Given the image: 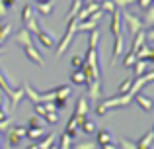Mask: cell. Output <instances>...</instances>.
Here are the masks:
<instances>
[{
    "label": "cell",
    "instance_id": "6da1fadb",
    "mask_svg": "<svg viewBox=\"0 0 154 149\" xmlns=\"http://www.w3.org/2000/svg\"><path fill=\"white\" fill-rule=\"evenodd\" d=\"M22 22H23V28H26L27 31H31V34H37L39 28H41L37 24V20H35L33 6H29V4H26V6L22 8Z\"/></svg>",
    "mask_w": 154,
    "mask_h": 149
},
{
    "label": "cell",
    "instance_id": "7a4b0ae2",
    "mask_svg": "<svg viewBox=\"0 0 154 149\" xmlns=\"http://www.w3.org/2000/svg\"><path fill=\"white\" fill-rule=\"evenodd\" d=\"M76 24H78V20H76V18H70V20H68L66 34L63 35V41L59 43V47H57V55H63L64 51L68 49V45L72 43V39H74V35H76Z\"/></svg>",
    "mask_w": 154,
    "mask_h": 149
},
{
    "label": "cell",
    "instance_id": "3957f363",
    "mask_svg": "<svg viewBox=\"0 0 154 149\" xmlns=\"http://www.w3.org/2000/svg\"><path fill=\"white\" fill-rule=\"evenodd\" d=\"M121 18L125 20V24H127V30H129V34H131V35L139 34L140 30H144V28H143V20H139L137 16L129 14V12H123V14H121Z\"/></svg>",
    "mask_w": 154,
    "mask_h": 149
},
{
    "label": "cell",
    "instance_id": "277c9868",
    "mask_svg": "<svg viewBox=\"0 0 154 149\" xmlns=\"http://www.w3.org/2000/svg\"><path fill=\"white\" fill-rule=\"evenodd\" d=\"M88 96H90L92 102H100L102 100V83H100V79L88 83Z\"/></svg>",
    "mask_w": 154,
    "mask_h": 149
},
{
    "label": "cell",
    "instance_id": "5b68a950",
    "mask_svg": "<svg viewBox=\"0 0 154 149\" xmlns=\"http://www.w3.org/2000/svg\"><path fill=\"white\" fill-rule=\"evenodd\" d=\"M55 139H57V135L55 134H49L47 138H43V139H37V141H33L27 149H49L53 143H55Z\"/></svg>",
    "mask_w": 154,
    "mask_h": 149
},
{
    "label": "cell",
    "instance_id": "8992f818",
    "mask_svg": "<svg viewBox=\"0 0 154 149\" xmlns=\"http://www.w3.org/2000/svg\"><path fill=\"white\" fill-rule=\"evenodd\" d=\"M14 41H16V43H20L22 47H29V45H33V41H31V35H29V31H27L26 28H22V30H20L18 34L14 35Z\"/></svg>",
    "mask_w": 154,
    "mask_h": 149
},
{
    "label": "cell",
    "instance_id": "52a82bcc",
    "mask_svg": "<svg viewBox=\"0 0 154 149\" xmlns=\"http://www.w3.org/2000/svg\"><path fill=\"white\" fill-rule=\"evenodd\" d=\"M35 35H37L39 43H41L43 47H47V49H51V47H55V37H53V35L49 34V31H45V30H41V28H39V31H37Z\"/></svg>",
    "mask_w": 154,
    "mask_h": 149
},
{
    "label": "cell",
    "instance_id": "ba28073f",
    "mask_svg": "<svg viewBox=\"0 0 154 149\" xmlns=\"http://www.w3.org/2000/svg\"><path fill=\"white\" fill-rule=\"evenodd\" d=\"M111 34H113V37L121 35V12L119 10L111 12Z\"/></svg>",
    "mask_w": 154,
    "mask_h": 149
},
{
    "label": "cell",
    "instance_id": "9c48e42d",
    "mask_svg": "<svg viewBox=\"0 0 154 149\" xmlns=\"http://www.w3.org/2000/svg\"><path fill=\"white\" fill-rule=\"evenodd\" d=\"M88 110H90L88 98H86V96H80L78 102H76V106H74V112H72V114H74V116H86Z\"/></svg>",
    "mask_w": 154,
    "mask_h": 149
},
{
    "label": "cell",
    "instance_id": "30bf717a",
    "mask_svg": "<svg viewBox=\"0 0 154 149\" xmlns=\"http://www.w3.org/2000/svg\"><path fill=\"white\" fill-rule=\"evenodd\" d=\"M23 53H26L27 57H29L31 61L35 63V65H43V57H41V53H39V51L35 49V45H29V47H23Z\"/></svg>",
    "mask_w": 154,
    "mask_h": 149
},
{
    "label": "cell",
    "instance_id": "8fae6325",
    "mask_svg": "<svg viewBox=\"0 0 154 149\" xmlns=\"http://www.w3.org/2000/svg\"><path fill=\"white\" fill-rule=\"evenodd\" d=\"M150 63H152V61H140V59H137L135 65H133V67H135V75H137V76H140V75L148 73V71H152Z\"/></svg>",
    "mask_w": 154,
    "mask_h": 149
},
{
    "label": "cell",
    "instance_id": "7c38bea8",
    "mask_svg": "<svg viewBox=\"0 0 154 149\" xmlns=\"http://www.w3.org/2000/svg\"><path fill=\"white\" fill-rule=\"evenodd\" d=\"M135 57L140 59V61H152V49H150V45H148V43H144V45L135 53Z\"/></svg>",
    "mask_w": 154,
    "mask_h": 149
},
{
    "label": "cell",
    "instance_id": "4fadbf2b",
    "mask_svg": "<svg viewBox=\"0 0 154 149\" xmlns=\"http://www.w3.org/2000/svg\"><path fill=\"white\" fill-rule=\"evenodd\" d=\"M8 80H12V79L8 75H4V71H0V88H2V92H6L8 96H12V94H14V88L10 86Z\"/></svg>",
    "mask_w": 154,
    "mask_h": 149
},
{
    "label": "cell",
    "instance_id": "5bb4252c",
    "mask_svg": "<svg viewBox=\"0 0 154 149\" xmlns=\"http://www.w3.org/2000/svg\"><path fill=\"white\" fill-rule=\"evenodd\" d=\"M22 88H23V96L31 98V102H33V104H39V102H41V94H39V92H35L29 84H23Z\"/></svg>",
    "mask_w": 154,
    "mask_h": 149
},
{
    "label": "cell",
    "instance_id": "9a60e30c",
    "mask_svg": "<svg viewBox=\"0 0 154 149\" xmlns=\"http://www.w3.org/2000/svg\"><path fill=\"white\" fill-rule=\"evenodd\" d=\"M121 53H123V37H121V35H117V37H115V45H113L111 63H117V59L121 57Z\"/></svg>",
    "mask_w": 154,
    "mask_h": 149
},
{
    "label": "cell",
    "instance_id": "2e32d148",
    "mask_svg": "<svg viewBox=\"0 0 154 149\" xmlns=\"http://www.w3.org/2000/svg\"><path fill=\"white\" fill-rule=\"evenodd\" d=\"M55 92V100H68V94H70V86H57L53 88ZM53 100V102H55Z\"/></svg>",
    "mask_w": 154,
    "mask_h": 149
},
{
    "label": "cell",
    "instance_id": "e0dca14e",
    "mask_svg": "<svg viewBox=\"0 0 154 149\" xmlns=\"http://www.w3.org/2000/svg\"><path fill=\"white\" fill-rule=\"evenodd\" d=\"M41 135H45V128H27V138H29V141H37V139H41Z\"/></svg>",
    "mask_w": 154,
    "mask_h": 149
},
{
    "label": "cell",
    "instance_id": "ac0fdd59",
    "mask_svg": "<svg viewBox=\"0 0 154 149\" xmlns=\"http://www.w3.org/2000/svg\"><path fill=\"white\" fill-rule=\"evenodd\" d=\"M146 10V14H144V22H143V28H146V30H150L152 24H154V6L150 4L148 8H144Z\"/></svg>",
    "mask_w": 154,
    "mask_h": 149
},
{
    "label": "cell",
    "instance_id": "d6986e66",
    "mask_svg": "<svg viewBox=\"0 0 154 149\" xmlns=\"http://www.w3.org/2000/svg\"><path fill=\"white\" fill-rule=\"evenodd\" d=\"M70 80L74 84H86V76H84V73H82V67L72 71V73H70Z\"/></svg>",
    "mask_w": 154,
    "mask_h": 149
},
{
    "label": "cell",
    "instance_id": "ffe728a7",
    "mask_svg": "<svg viewBox=\"0 0 154 149\" xmlns=\"http://www.w3.org/2000/svg\"><path fill=\"white\" fill-rule=\"evenodd\" d=\"M96 141H98L100 145L103 147V145H107V143H111L113 138H111V134H109L107 130H100V131H98V139H96Z\"/></svg>",
    "mask_w": 154,
    "mask_h": 149
},
{
    "label": "cell",
    "instance_id": "44dd1931",
    "mask_svg": "<svg viewBox=\"0 0 154 149\" xmlns=\"http://www.w3.org/2000/svg\"><path fill=\"white\" fill-rule=\"evenodd\" d=\"M59 145V149H72V145H74V139L70 138V135L64 131L63 135H60V143H57Z\"/></svg>",
    "mask_w": 154,
    "mask_h": 149
},
{
    "label": "cell",
    "instance_id": "7402d4cb",
    "mask_svg": "<svg viewBox=\"0 0 154 149\" xmlns=\"http://www.w3.org/2000/svg\"><path fill=\"white\" fill-rule=\"evenodd\" d=\"M137 104H139L144 112H148L152 108V100L148 98V96H144V94H139V96H137Z\"/></svg>",
    "mask_w": 154,
    "mask_h": 149
},
{
    "label": "cell",
    "instance_id": "603a6c76",
    "mask_svg": "<svg viewBox=\"0 0 154 149\" xmlns=\"http://www.w3.org/2000/svg\"><path fill=\"white\" fill-rule=\"evenodd\" d=\"M45 118V122H49L51 126H55L57 122H59V110L57 108H51V110H47V114L43 116Z\"/></svg>",
    "mask_w": 154,
    "mask_h": 149
},
{
    "label": "cell",
    "instance_id": "cb8c5ba5",
    "mask_svg": "<svg viewBox=\"0 0 154 149\" xmlns=\"http://www.w3.org/2000/svg\"><path fill=\"white\" fill-rule=\"evenodd\" d=\"M53 8H55L53 0H47V2H39V12H41L43 16H51Z\"/></svg>",
    "mask_w": 154,
    "mask_h": 149
},
{
    "label": "cell",
    "instance_id": "d4e9b609",
    "mask_svg": "<svg viewBox=\"0 0 154 149\" xmlns=\"http://www.w3.org/2000/svg\"><path fill=\"white\" fill-rule=\"evenodd\" d=\"M12 34V24H2L0 26V43H4Z\"/></svg>",
    "mask_w": 154,
    "mask_h": 149
},
{
    "label": "cell",
    "instance_id": "484cf974",
    "mask_svg": "<svg viewBox=\"0 0 154 149\" xmlns=\"http://www.w3.org/2000/svg\"><path fill=\"white\" fill-rule=\"evenodd\" d=\"M80 128H82V131H84V134H88V135L96 131V124L92 122V120H88V118H84V122L80 124Z\"/></svg>",
    "mask_w": 154,
    "mask_h": 149
},
{
    "label": "cell",
    "instance_id": "4316f807",
    "mask_svg": "<svg viewBox=\"0 0 154 149\" xmlns=\"http://www.w3.org/2000/svg\"><path fill=\"white\" fill-rule=\"evenodd\" d=\"M23 98V88H18V90H14V94L10 96V102H12V108H16L20 104V100Z\"/></svg>",
    "mask_w": 154,
    "mask_h": 149
},
{
    "label": "cell",
    "instance_id": "83f0119b",
    "mask_svg": "<svg viewBox=\"0 0 154 149\" xmlns=\"http://www.w3.org/2000/svg\"><path fill=\"white\" fill-rule=\"evenodd\" d=\"M133 80H135V79H127L125 83H121L119 88H117V96H121V94H125V92H129V88L133 86Z\"/></svg>",
    "mask_w": 154,
    "mask_h": 149
},
{
    "label": "cell",
    "instance_id": "f1b7e54d",
    "mask_svg": "<svg viewBox=\"0 0 154 149\" xmlns=\"http://www.w3.org/2000/svg\"><path fill=\"white\" fill-rule=\"evenodd\" d=\"M20 139H22L20 135H16L12 130H8V145H10V147H18L20 145Z\"/></svg>",
    "mask_w": 154,
    "mask_h": 149
},
{
    "label": "cell",
    "instance_id": "f546056e",
    "mask_svg": "<svg viewBox=\"0 0 154 149\" xmlns=\"http://www.w3.org/2000/svg\"><path fill=\"white\" fill-rule=\"evenodd\" d=\"M135 61H137L135 51H129V53L123 57V67H133V65H135Z\"/></svg>",
    "mask_w": 154,
    "mask_h": 149
},
{
    "label": "cell",
    "instance_id": "4dcf8cb0",
    "mask_svg": "<svg viewBox=\"0 0 154 149\" xmlns=\"http://www.w3.org/2000/svg\"><path fill=\"white\" fill-rule=\"evenodd\" d=\"M72 149H96L94 141H76V145H72Z\"/></svg>",
    "mask_w": 154,
    "mask_h": 149
},
{
    "label": "cell",
    "instance_id": "1f68e13d",
    "mask_svg": "<svg viewBox=\"0 0 154 149\" xmlns=\"http://www.w3.org/2000/svg\"><path fill=\"white\" fill-rule=\"evenodd\" d=\"M117 147L119 149H137V143L131 141V139H121V141L117 143Z\"/></svg>",
    "mask_w": 154,
    "mask_h": 149
},
{
    "label": "cell",
    "instance_id": "d6a6232c",
    "mask_svg": "<svg viewBox=\"0 0 154 149\" xmlns=\"http://www.w3.org/2000/svg\"><path fill=\"white\" fill-rule=\"evenodd\" d=\"M100 10H102V12H109V14H111V12L117 10V8H115V4H113V0H103V4L100 6Z\"/></svg>",
    "mask_w": 154,
    "mask_h": 149
},
{
    "label": "cell",
    "instance_id": "836d02e7",
    "mask_svg": "<svg viewBox=\"0 0 154 149\" xmlns=\"http://www.w3.org/2000/svg\"><path fill=\"white\" fill-rule=\"evenodd\" d=\"M82 61H84V59L80 57V55H72V59H70L72 69H80V67H82Z\"/></svg>",
    "mask_w": 154,
    "mask_h": 149
},
{
    "label": "cell",
    "instance_id": "e575fe53",
    "mask_svg": "<svg viewBox=\"0 0 154 149\" xmlns=\"http://www.w3.org/2000/svg\"><path fill=\"white\" fill-rule=\"evenodd\" d=\"M12 131H14L16 135H20V138H26V135H27V128H23V126H16V128H12Z\"/></svg>",
    "mask_w": 154,
    "mask_h": 149
},
{
    "label": "cell",
    "instance_id": "d590c367",
    "mask_svg": "<svg viewBox=\"0 0 154 149\" xmlns=\"http://www.w3.org/2000/svg\"><path fill=\"white\" fill-rule=\"evenodd\" d=\"M27 128H41L39 126V116H31V118L27 120Z\"/></svg>",
    "mask_w": 154,
    "mask_h": 149
},
{
    "label": "cell",
    "instance_id": "8d00e7d4",
    "mask_svg": "<svg viewBox=\"0 0 154 149\" xmlns=\"http://www.w3.org/2000/svg\"><path fill=\"white\" fill-rule=\"evenodd\" d=\"M133 2H137V0H113L115 8H123V6H127V4H133Z\"/></svg>",
    "mask_w": 154,
    "mask_h": 149
},
{
    "label": "cell",
    "instance_id": "74e56055",
    "mask_svg": "<svg viewBox=\"0 0 154 149\" xmlns=\"http://www.w3.org/2000/svg\"><path fill=\"white\" fill-rule=\"evenodd\" d=\"M2 4L6 6V10H10L12 6H16V0H2Z\"/></svg>",
    "mask_w": 154,
    "mask_h": 149
},
{
    "label": "cell",
    "instance_id": "f35d334b",
    "mask_svg": "<svg viewBox=\"0 0 154 149\" xmlns=\"http://www.w3.org/2000/svg\"><path fill=\"white\" fill-rule=\"evenodd\" d=\"M150 4H152V0H139V6L143 8V10H144V8H148Z\"/></svg>",
    "mask_w": 154,
    "mask_h": 149
},
{
    "label": "cell",
    "instance_id": "ab89813d",
    "mask_svg": "<svg viewBox=\"0 0 154 149\" xmlns=\"http://www.w3.org/2000/svg\"><path fill=\"white\" fill-rule=\"evenodd\" d=\"M102 149H119V147H117V143H115V141H111V143H107V145H103Z\"/></svg>",
    "mask_w": 154,
    "mask_h": 149
},
{
    "label": "cell",
    "instance_id": "60d3db41",
    "mask_svg": "<svg viewBox=\"0 0 154 149\" xmlns=\"http://www.w3.org/2000/svg\"><path fill=\"white\" fill-rule=\"evenodd\" d=\"M6 6H4V4H2V0H0V18H2V16H6Z\"/></svg>",
    "mask_w": 154,
    "mask_h": 149
},
{
    "label": "cell",
    "instance_id": "b9f144b4",
    "mask_svg": "<svg viewBox=\"0 0 154 149\" xmlns=\"http://www.w3.org/2000/svg\"><path fill=\"white\" fill-rule=\"evenodd\" d=\"M49 149H59V145H57V143H53V145H51Z\"/></svg>",
    "mask_w": 154,
    "mask_h": 149
},
{
    "label": "cell",
    "instance_id": "7bdbcfd3",
    "mask_svg": "<svg viewBox=\"0 0 154 149\" xmlns=\"http://www.w3.org/2000/svg\"><path fill=\"white\" fill-rule=\"evenodd\" d=\"M37 2H47V0H37Z\"/></svg>",
    "mask_w": 154,
    "mask_h": 149
},
{
    "label": "cell",
    "instance_id": "ee69618b",
    "mask_svg": "<svg viewBox=\"0 0 154 149\" xmlns=\"http://www.w3.org/2000/svg\"><path fill=\"white\" fill-rule=\"evenodd\" d=\"M2 51H4V49H2V47H0V53H2Z\"/></svg>",
    "mask_w": 154,
    "mask_h": 149
}]
</instances>
